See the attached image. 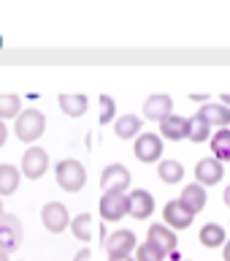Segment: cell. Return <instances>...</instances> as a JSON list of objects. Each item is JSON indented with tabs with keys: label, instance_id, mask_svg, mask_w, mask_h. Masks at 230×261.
Listing matches in <instances>:
<instances>
[{
	"label": "cell",
	"instance_id": "cell-1",
	"mask_svg": "<svg viewBox=\"0 0 230 261\" xmlns=\"http://www.w3.org/2000/svg\"><path fill=\"white\" fill-rule=\"evenodd\" d=\"M54 179H57V185H60L62 191L79 193L81 188L87 185V171H84V166H81L79 161L65 158V161H60L54 166Z\"/></svg>",
	"mask_w": 230,
	"mask_h": 261
},
{
	"label": "cell",
	"instance_id": "cell-2",
	"mask_svg": "<svg viewBox=\"0 0 230 261\" xmlns=\"http://www.w3.org/2000/svg\"><path fill=\"white\" fill-rule=\"evenodd\" d=\"M46 130V117L41 114L38 109H22V114L16 117L14 122V134L16 139H22V142L32 144L36 139Z\"/></svg>",
	"mask_w": 230,
	"mask_h": 261
},
{
	"label": "cell",
	"instance_id": "cell-3",
	"mask_svg": "<svg viewBox=\"0 0 230 261\" xmlns=\"http://www.w3.org/2000/svg\"><path fill=\"white\" fill-rule=\"evenodd\" d=\"M22 245V223L16 215H0V253H14Z\"/></svg>",
	"mask_w": 230,
	"mask_h": 261
},
{
	"label": "cell",
	"instance_id": "cell-4",
	"mask_svg": "<svg viewBox=\"0 0 230 261\" xmlns=\"http://www.w3.org/2000/svg\"><path fill=\"white\" fill-rule=\"evenodd\" d=\"M46 169H49V155L44 147H38V144L27 147L22 155V174L30 179H41L46 174Z\"/></svg>",
	"mask_w": 230,
	"mask_h": 261
},
{
	"label": "cell",
	"instance_id": "cell-5",
	"mask_svg": "<svg viewBox=\"0 0 230 261\" xmlns=\"http://www.w3.org/2000/svg\"><path fill=\"white\" fill-rule=\"evenodd\" d=\"M101 188L103 193H125L130 188V171L122 163H109L101 174Z\"/></svg>",
	"mask_w": 230,
	"mask_h": 261
},
{
	"label": "cell",
	"instance_id": "cell-6",
	"mask_svg": "<svg viewBox=\"0 0 230 261\" xmlns=\"http://www.w3.org/2000/svg\"><path fill=\"white\" fill-rule=\"evenodd\" d=\"M136 248H138L136 234L127 231V228H119V231H114L109 240H106V253H109V258H127Z\"/></svg>",
	"mask_w": 230,
	"mask_h": 261
},
{
	"label": "cell",
	"instance_id": "cell-7",
	"mask_svg": "<svg viewBox=\"0 0 230 261\" xmlns=\"http://www.w3.org/2000/svg\"><path fill=\"white\" fill-rule=\"evenodd\" d=\"M41 220H44V226L52 234H62L65 228L71 226L68 210H65V204H60V201H49L46 207L41 210Z\"/></svg>",
	"mask_w": 230,
	"mask_h": 261
},
{
	"label": "cell",
	"instance_id": "cell-8",
	"mask_svg": "<svg viewBox=\"0 0 230 261\" xmlns=\"http://www.w3.org/2000/svg\"><path fill=\"white\" fill-rule=\"evenodd\" d=\"M133 152H136V158L141 161V163L160 161V155H162V139L157 134H138Z\"/></svg>",
	"mask_w": 230,
	"mask_h": 261
},
{
	"label": "cell",
	"instance_id": "cell-9",
	"mask_svg": "<svg viewBox=\"0 0 230 261\" xmlns=\"http://www.w3.org/2000/svg\"><path fill=\"white\" fill-rule=\"evenodd\" d=\"M154 212V196L144 188H136V191L127 193V215L136 220H144Z\"/></svg>",
	"mask_w": 230,
	"mask_h": 261
},
{
	"label": "cell",
	"instance_id": "cell-10",
	"mask_svg": "<svg viewBox=\"0 0 230 261\" xmlns=\"http://www.w3.org/2000/svg\"><path fill=\"white\" fill-rule=\"evenodd\" d=\"M171 114H174V101H171V95H166V93H154L144 101V117L146 120L162 122V120H168Z\"/></svg>",
	"mask_w": 230,
	"mask_h": 261
},
{
	"label": "cell",
	"instance_id": "cell-11",
	"mask_svg": "<svg viewBox=\"0 0 230 261\" xmlns=\"http://www.w3.org/2000/svg\"><path fill=\"white\" fill-rule=\"evenodd\" d=\"M127 215V193H103L101 196V218L119 220Z\"/></svg>",
	"mask_w": 230,
	"mask_h": 261
},
{
	"label": "cell",
	"instance_id": "cell-12",
	"mask_svg": "<svg viewBox=\"0 0 230 261\" xmlns=\"http://www.w3.org/2000/svg\"><path fill=\"white\" fill-rule=\"evenodd\" d=\"M162 218H166V226L168 228H190L195 215L179 199H174V201H168L166 207H162Z\"/></svg>",
	"mask_w": 230,
	"mask_h": 261
},
{
	"label": "cell",
	"instance_id": "cell-13",
	"mask_svg": "<svg viewBox=\"0 0 230 261\" xmlns=\"http://www.w3.org/2000/svg\"><path fill=\"white\" fill-rule=\"evenodd\" d=\"M222 174H225V169L217 158H201L195 163V177H198V185H203V188L217 185L219 179H222Z\"/></svg>",
	"mask_w": 230,
	"mask_h": 261
},
{
	"label": "cell",
	"instance_id": "cell-14",
	"mask_svg": "<svg viewBox=\"0 0 230 261\" xmlns=\"http://www.w3.org/2000/svg\"><path fill=\"white\" fill-rule=\"evenodd\" d=\"M146 240L157 245V248L166 253V256L176 253V248H179V240H176L174 228H168L166 223H152V226H149V237H146Z\"/></svg>",
	"mask_w": 230,
	"mask_h": 261
},
{
	"label": "cell",
	"instance_id": "cell-15",
	"mask_svg": "<svg viewBox=\"0 0 230 261\" xmlns=\"http://www.w3.org/2000/svg\"><path fill=\"white\" fill-rule=\"evenodd\" d=\"M179 201H182L184 207L192 212V215H198V212L206 207V188L198 185V182L187 185L184 191H182V196H179Z\"/></svg>",
	"mask_w": 230,
	"mask_h": 261
},
{
	"label": "cell",
	"instance_id": "cell-16",
	"mask_svg": "<svg viewBox=\"0 0 230 261\" xmlns=\"http://www.w3.org/2000/svg\"><path fill=\"white\" fill-rule=\"evenodd\" d=\"M198 114L203 120L209 122V125H217V128H227L230 125V109L222 103H203Z\"/></svg>",
	"mask_w": 230,
	"mask_h": 261
},
{
	"label": "cell",
	"instance_id": "cell-17",
	"mask_svg": "<svg viewBox=\"0 0 230 261\" xmlns=\"http://www.w3.org/2000/svg\"><path fill=\"white\" fill-rule=\"evenodd\" d=\"M160 134L166 139H171V142L187 139V117H182V114H171L168 120L160 122Z\"/></svg>",
	"mask_w": 230,
	"mask_h": 261
},
{
	"label": "cell",
	"instance_id": "cell-18",
	"mask_svg": "<svg viewBox=\"0 0 230 261\" xmlns=\"http://www.w3.org/2000/svg\"><path fill=\"white\" fill-rule=\"evenodd\" d=\"M22 171L11 163H0V196H11L19 188Z\"/></svg>",
	"mask_w": 230,
	"mask_h": 261
},
{
	"label": "cell",
	"instance_id": "cell-19",
	"mask_svg": "<svg viewBox=\"0 0 230 261\" xmlns=\"http://www.w3.org/2000/svg\"><path fill=\"white\" fill-rule=\"evenodd\" d=\"M87 95H79V93H62L60 95V109L68 114V117H81L87 112Z\"/></svg>",
	"mask_w": 230,
	"mask_h": 261
},
{
	"label": "cell",
	"instance_id": "cell-20",
	"mask_svg": "<svg viewBox=\"0 0 230 261\" xmlns=\"http://www.w3.org/2000/svg\"><path fill=\"white\" fill-rule=\"evenodd\" d=\"M211 152L219 163H230V128H219L211 136Z\"/></svg>",
	"mask_w": 230,
	"mask_h": 261
},
{
	"label": "cell",
	"instance_id": "cell-21",
	"mask_svg": "<svg viewBox=\"0 0 230 261\" xmlns=\"http://www.w3.org/2000/svg\"><path fill=\"white\" fill-rule=\"evenodd\" d=\"M209 134H211V125L201 117L198 112H195L192 117L187 120V139L195 142V144H201V142H206V139H209Z\"/></svg>",
	"mask_w": 230,
	"mask_h": 261
},
{
	"label": "cell",
	"instance_id": "cell-22",
	"mask_svg": "<svg viewBox=\"0 0 230 261\" xmlns=\"http://www.w3.org/2000/svg\"><path fill=\"white\" fill-rule=\"evenodd\" d=\"M114 130H117L119 139H138V130H141V117L138 114H122V117L117 120V125H114Z\"/></svg>",
	"mask_w": 230,
	"mask_h": 261
},
{
	"label": "cell",
	"instance_id": "cell-23",
	"mask_svg": "<svg viewBox=\"0 0 230 261\" xmlns=\"http://www.w3.org/2000/svg\"><path fill=\"white\" fill-rule=\"evenodd\" d=\"M201 245L203 248H219V245H225V228L219 223H206L201 228Z\"/></svg>",
	"mask_w": 230,
	"mask_h": 261
},
{
	"label": "cell",
	"instance_id": "cell-24",
	"mask_svg": "<svg viewBox=\"0 0 230 261\" xmlns=\"http://www.w3.org/2000/svg\"><path fill=\"white\" fill-rule=\"evenodd\" d=\"M71 231H73L76 240L89 242L92 240V215H89V212H81V215L71 218Z\"/></svg>",
	"mask_w": 230,
	"mask_h": 261
},
{
	"label": "cell",
	"instance_id": "cell-25",
	"mask_svg": "<svg viewBox=\"0 0 230 261\" xmlns=\"http://www.w3.org/2000/svg\"><path fill=\"white\" fill-rule=\"evenodd\" d=\"M157 177H160L166 185H176L179 179L184 177V166H182L179 161H160V166H157Z\"/></svg>",
	"mask_w": 230,
	"mask_h": 261
},
{
	"label": "cell",
	"instance_id": "cell-26",
	"mask_svg": "<svg viewBox=\"0 0 230 261\" xmlns=\"http://www.w3.org/2000/svg\"><path fill=\"white\" fill-rule=\"evenodd\" d=\"M22 114V101L14 93H0V120H11Z\"/></svg>",
	"mask_w": 230,
	"mask_h": 261
},
{
	"label": "cell",
	"instance_id": "cell-27",
	"mask_svg": "<svg viewBox=\"0 0 230 261\" xmlns=\"http://www.w3.org/2000/svg\"><path fill=\"white\" fill-rule=\"evenodd\" d=\"M162 258H166V253H162L154 242H149V240L136 248V261H162Z\"/></svg>",
	"mask_w": 230,
	"mask_h": 261
},
{
	"label": "cell",
	"instance_id": "cell-28",
	"mask_svg": "<svg viewBox=\"0 0 230 261\" xmlns=\"http://www.w3.org/2000/svg\"><path fill=\"white\" fill-rule=\"evenodd\" d=\"M101 112H97V122L101 125H109V122L114 120V114H117V103H114L111 95H101Z\"/></svg>",
	"mask_w": 230,
	"mask_h": 261
},
{
	"label": "cell",
	"instance_id": "cell-29",
	"mask_svg": "<svg viewBox=\"0 0 230 261\" xmlns=\"http://www.w3.org/2000/svg\"><path fill=\"white\" fill-rule=\"evenodd\" d=\"M89 258H92V253H89V248H84V250L76 253V258H73V261H89Z\"/></svg>",
	"mask_w": 230,
	"mask_h": 261
},
{
	"label": "cell",
	"instance_id": "cell-30",
	"mask_svg": "<svg viewBox=\"0 0 230 261\" xmlns=\"http://www.w3.org/2000/svg\"><path fill=\"white\" fill-rule=\"evenodd\" d=\"M6 139H8V128H6V122L0 120V147L6 144Z\"/></svg>",
	"mask_w": 230,
	"mask_h": 261
},
{
	"label": "cell",
	"instance_id": "cell-31",
	"mask_svg": "<svg viewBox=\"0 0 230 261\" xmlns=\"http://www.w3.org/2000/svg\"><path fill=\"white\" fill-rule=\"evenodd\" d=\"M190 98H192V101H198V103H209V95L206 93H192Z\"/></svg>",
	"mask_w": 230,
	"mask_h": 261
},
{
	"label": "cell",
	"instance_id": "cell-32",
	"mask_svg": "<svg viewBox=\"0 0 230 261\" xmlns=\"http://www.w3.org/2000/svg\"><path fill=\"white\" fill-rule=\"evenodd\" d=\"M222 256H225V261H230V242L222 245Z\"/></svg>",
	"mask_w": 230,
	"mask_h": 261
},
{
	"label": "cell",
	"instance_id": "cell-33",
	"mask_svg": "<svg viewBox=\"0 0 230 261\" xmlns=\"http://www.w3.org/2000/svg\"><path fill=\"white\" fill-rule=\"evenodd\" d=\"M222 201H225V204H227V207H230V185L225 188V193H222Z\"/></svg>",
	"mask_w": 230,
	"mask_h": 261
},
{
	"label": "cell",
	"instance_id": "cell-34",
	"mask_svg": "<svg viewBox=\"0 0 230 261\" xmlns=\"http://www.w3.org/2000/svg\"><path fill=\"white\" fill-rule=\"evenodd\" d=\"M222 106H230V93H222Z\"/></svg>",
	"mask_w": 230,
	"mask_h": 261
},
{
	"label": "cell",
	"instance_id": "cell-35",
	"mask_svg": "<svg viewBox=\"0 0 230 261\" xmlns=\"http://www.w3.org/2000/svg\"><path fill=\"white\" fill-rule=\"evenodd\" d=\"M109 261H136V258H130V256H127V258H109Z\"/></svg>",
	"mask_w": 230,
	"mask_h": 261
},
{
	"label": "cell",
	"instance_id": "cell-36",
	"mask_svg": "<svg viewBox=\"0 0 230 261\" xmlns=\"http://www.w3.org/2000/svg\"><path fill=\"white\" fill-rule=\"evenodd\" d=\"M0 261H8V253H0Z\"/></svg>",
	"mask_w": 230,
	"mask_h": 261
},
{
	"label": "cell",
	"instance_id": "cell-37",
	"mask_svg": "<svg viewBox=\"0 0 230 261\" xmlns=\"http://www.w3.org/2000/svg\"><path fill=\"white\" fill-rule=\"evenodd\" d=\"M0 215H3V201H0Z\"/></svg>",
	"mask_w": 230,
	"mask_h": 261
}]
</instances>
